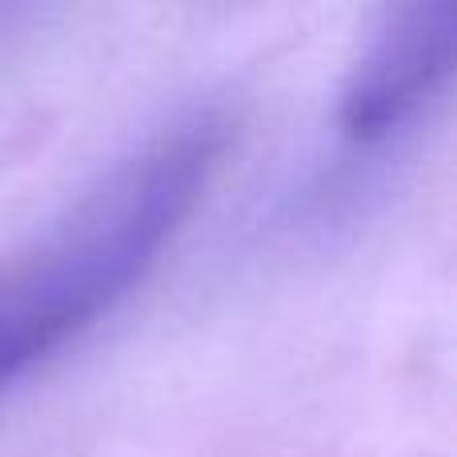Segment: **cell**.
<instances>
[{
    "label": "cell",
    "mask_w": 457,
    "mask_h": 457,
    "mask_svg": "<svg viewBox=\"0 0 457 457\" xmlns=\"http://www.w3.org/2000/svg\"><path fill=\"white\" fill-rule=\"evenodd\" d=\"M457 4L429 0L386 12L341 88V129L349 141H386L453 72Z\"/></svg>",
    "instance_id": "7a4b0ae2"
},
{
    "label": "cell",
    "mask_w": 457,
    "mask_h": 457,
    "mask_svg": "<svg viewBox=\"0 0 457 457\" xmlns=\"http://www.w3.org/2000/svg\"><path fill=\"white\" fill-rule=\"evenodd\" d=\"M217 161L205 125L157 141L104 181L0 285V378L104 313L157 261Z\"/></svg>",
    "instance_id": "6da1fadb"
}]
</instances>
